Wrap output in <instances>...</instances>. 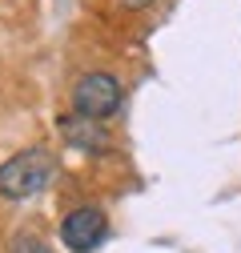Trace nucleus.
Listing matches in <instances>:
<instances>
[{
    "label": "nucleus",
    "mask_w": 241,
    "mask_h": 253,
    "mask_svg": "<svg viewBox=\"0 0 241 253\" xmlns=\"http://www.w3.org/2000/svg\"><path fill=\"white\" fill-rule=\"evenodd\" d=\"M125 4H149V0H125Z\"/></svg>",
    "instance_id": "6"
},
{
    "label": "nucleus",
    "mask_w": 241,
    "mask_h": 253,
    "mask_svg": "<svg viewBox=\"0 0 241 253\" xmlns=\"http://www.w3.org/2000/svg\"><path fill=\"white\" fill-rule=\"evenodd\" d=\"M60 133H65L69 145L88 149V153H97V149L109 145V133L101 129V121H88V117H60Z\"/></svg>",
    "instance_id": "4"
},
{
    "label": "nucleus",
    "mask_w": 241,
    "mask_h": 253,
    "mask_svg": "<svg viewBox=\"0 0 241 253\" xmlns=\"http://www.w3.org/2000/svg\"><path fill=\"white\" fill-rule=\"evenodd\" d=\"M52 173H56V157L48 149H20L0 165V197L8 201L37 197L52 181Z\"/></svg>",
    "instance_id": "1"
},
{
    "label": "nucleus",
    "mask_w": 241,
    "mask_h": 253,
    "mask_svg": "<svg viewBox=\"0 0 241 253\" xmlns=\"http://www.w3.org/2000/svg\"><path fill=\"white\" fill-rule=\"evenodd\" d=\"M120 81L109 77V73H88L73 84V109L77 117H88V121H109L117 109H120Z\"/></svg>",
    "instance_id": "2"
},
{
    "label": "nucleus",
    "mask_w": 241,
    "mask_h": 253,
    "mask_svg": "<svg viewBox=\"0 0 241 253\" xmlns=\"http://www.w3.org/2000/svg\"><path fill=\"white\" fill-rule=\"evenodd\" d=\"M109 233V221L101 209L93 205H80L73 213H65V221H60V241H65L73 253H93Z\"/></svg>",
    "instance_id": "3"
},
{
    "label": "nucleus",
    "mask_w": 241,
    "mask_h": 253,
    "mask_svg": "<svg viewBox=\"0 0 241 253\" xmlns=\"http://www.w3.org/2000/svg\"><path fill=\"white\" fill-rule=\"evenodd\" d=\"M12 253H48V245L33 233H20V237H12Z\"/></svg>",
    "instance_id": "5"
}]
</instances>
